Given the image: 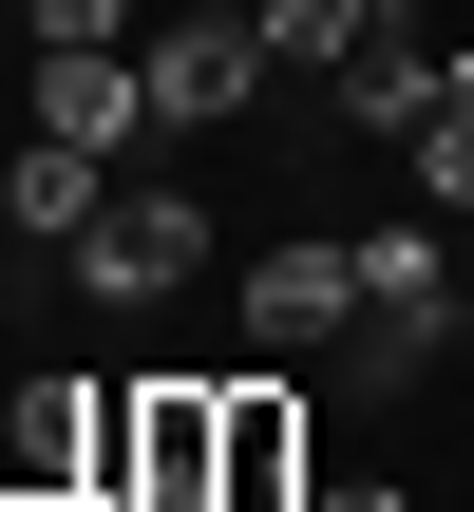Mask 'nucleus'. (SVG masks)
<instances>
[{"label":"nucleus","mask_w":474,"mask_h":512,"mask_svg":"<svg viewBox=\"0 0 474 512\" xmlns=\"http://www.w3.org/2000/svg\"><path fill=\"white\" fill-rule=\"evenodd\" d=\"M133 76H152V133H228L266 95V19L247 0H152L133 19Z\"/></svg>","instance_id":"obj_1"},{"label":"nucleus","mask_w":474,"mask_h":512,"mask_svg":"<svg viewBox=\"0 0 474 512\" xmlns=\"http://www.w3.org/2000/svg\"><path fill=\"white\" fill-rule=\"evenodd\" d=\"M190 266H209V209H190L171 171H114V209H95V247H76V285H95V304H171Z\"/></svg>","instance_id":"obj_2"},{"label":"nucleus","mask_w":474,"mask_h":512,"mask_svg":"<svg viewBox=\"0 0 474 512\" xmlns=\"http://www.w3.org/2000/svg\"><path fill=\"white\" fill-rule=\"evenodd\" d=\"M456 342V247L437 228H361V380H418Z\"/></svg>","instance_id":"obj_3"},{"label":"nucleus","mask_w":474,"mask_h":512,"mask_svg":"<svg viewBox=\"0 0 474 512\" xmlns=\"http://www.w3.org/2000/svg\"><path fill=\"white\" fill-rule=\"evenodd\" d=\"M247 342H266V361H304V342H361V247L285 228V247L247 266Z\"/></svg>","instance_id":"obj_4"},{"label":"nucleus","mask_w":474,"mask_h":512,"mask_svg":"<svg viewBox=\"0 0 474 512\" xmlns=\"http://www.w3.org/2000/svg\"><path fill=\"white\" fill-rule=\"evenodd\" d=\"M114 512H228V399L152 380V399H133V494Z\"/></svg>","instance_id":"obj_5"},{"label":"nucleus","mask_w":474,"mask_h":512,"mask_svg":"<svg viewBox=\"0 0 474 512\" xmlns=\"http://www.w3.org/2000/svg\"><path fill=\"white\" fill-rule=\"evenodd\" d=\"M95 209H114V152H76V133H19V152H0V228H19V247H57V266H76V247H95Z\"/></svg>","instance_id":"obj_6"},{"label":"nucleus","mask_w":474,"mask_h":512,"mask_svg":"<svg viewBox=\"0 0 474 512\" xmlns=\"http://www.w3.org/2000/svg\"><path fill=\"white\" fill-rule=\"evenodd\" d=\"M38 133H76V152H133V133H152V76H133V38H95V57H38Z\"/></svg>","instance_id":"obj_7"},{"label":"nucleus","mask_w":474,"mask_h":512,"mask_svg":"<svg viewBox=\"0 0 474 512\" xmlns=\"http://www.w3.org/2000/svg\"><path fill=\"white\" fill-rule=\"evenodd\" d=\"M437 76H456V57H437L418 19H380V38L342 57V114H361V133H418V114H437Z\"/></svg>","instance_id":"obj_8"},{"label":"nucleus","mask_w":474,"mask_h":512,"mask_svg":"<svg viewBox=\"0 0 474 512\" xmlns=\"http://www.w3.org/2000/svg\"><path fill=\"white\" fill-rule=\"evenodd\" d=\"M228 512H304V418H285V380L228 399Z\"/></svg>","instance_id":"obj_9"},{"label":"nucleus","mask_w":474,"mask_h":512,"mask_svg":"<svg viewBox=\"0 0 474 512\" xmlns=\"http://www.w3.org/2000/svg\"><path fill=\"white\" fill-rule=\"evenodd\" d=\"M266 19V57H361L380 19H418V0H247Z\"/></svg>","instance_id":"obj_10"},{"label":"nucleus","mask_w":474,"mask_h":512,"mask_svg":"<svg viewBox=\"0 0 474 512\" xmlns=\"http://www.w3.org/2000/svg\"><path fill=\"white\" fill-rule=\"evenodd\" d=\"M418 209H474V95L418 114Z\"/></svg>","instance_id":"obj_11"},{"label":"nucleus","mask_w":474,"mask_h":512,"mask_svg":"<svg viewBox=\"0 0 474 512\" xmlns=\"http://www.w3.org/2000/svg\"><path fill=\"white\" fill-rule=\"evenodd\" d=\"M19 19H38V57H95V38H133L152 0H19Z\"/></svg>","instance_id":"obj_12"},{"label":"nucleus","mask_w":474,"mask_h":512,"mask_svg":"<svg viewBox=\"0 0 474 512\" xmlns=\"http://www.w3.org/2000/svg\"><path fill=\"white\" fill-rule=\"evenodd\" d=\"M323 512H418V494H399V475H342V494H323Z\"/></svg>","instance_id":"obj_13"}]
</instances>
